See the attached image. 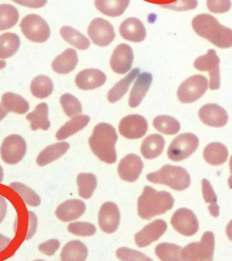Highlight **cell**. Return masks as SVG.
I'll return each mask as SVG.
<instances>
[{
	"instance_id": "cell-32",
	"label": "cell",
	"mask_w": 232,
	"mask_h": 261,
	"mask_svg": "<svg viewBox=\"0 0 232 261\" xmlns=\"http://www.w3.org/2000/svg\"><path fill=\"white\" fill-rule=\"evenodd\" d=\"M2 106L8 112L24 114L29 110V103L25 99L11 92L5 93L1 98Z\"/></svg>"
},
{
	"instance_id": "cell-2",
	"label": "cell",
	"mask_w": 232,
	"mask_h": 261,
	"mask_svg": "<svg viewBox=\"0 0 232 261\" xmlns=\"http://www.w3.org/2000/svg\"><path fill=\"white\" fill-rule=\"evenodd\" d=\"M118 135L113 125L106 122H100L95 125L90 136L89 145L95 156L104 163L113 164L117 161L115 143Z\"/></svg>"
},
{
	"instance_id": "cell-3",
	"label": "cell",
	"mask_w": 232,
	"mask_h": 261,
	"mask_svg": "<svg viewBox=\"0 0 232 261\" xmlns=\"http://www.w3.org/2000/svg\"><path fill=\"white\" fill-rule=\"evenodd\" d=\"M174 199L170 192H157L150 186H145L139 197L137 212L140 218L151 220L155 216L163 215L173 207Z\"/></svg>"
},
{
	"instance_id": "cell-36",
	"label": "cell",
	"mask_w": 232,
	"mask_h": 261,
	"mask_svg": "<svg viewBox=\"0 0 232 261\" xmlns=\"http://www.w3.org/2000/svg\"><path fill=\"white\" fill-rule=\"evenodd\" d=\"M78 192L83 199H90L97 187L96 176L93 173H80L78 179Z\"/></svg>"
},
{
	"instance_id": "cell-31",
	"label": "cell",
	"mask_w": 232,
	"mask_h": 261,
	"mask_svg": "<svg viewBox=\"0 0 232 261\" xmlns=\"http://www.w3.org/2000/svg\"><path fill=\"white\" fill-rule=\"evenodd\" d=\"M89 122L90 117L86 114L75 116L72 120H70L69 122H66L65 125H63L58 130L56 137L59 141L69 138L70 136L75 135L76 133L80 132L82 129H84L85 127L87 126Z\"/></svg>"
},
{
	"instance_id": "cell-39",
	"label": "cell",
	"mask_w": 232,
	"mask_h": 261,
	"mask_svg": "<svg viewBox=\"0 0 232 261\" xmlns=\"http://www.w3.org/2000/svg\"><path fill=\"white\" fill-rule=\"evenodd\" d=\"M19 19L18 10L14 6L0 5V31L15 27Z\"/></svg>"
},
{
	"instance_id": "cell-17",
	"label": "cell",
	"mask_w": 232,
	"mask_h": 261,
	"mask_svg": "<svg viewBox=\"0 0 232 261\" xmlns=\"http://www.w3.org/2000/svg\"><path fill=\"white\" fill-rule=\"evenodd\" d=\"M167 230V223L163 220H156L136 233L135 241L140 248H145L157 241Z\"/></svg>"
},
{
	"instance_id": "cell-25",
	"label": "cell",
	"mask_w": 232,
	"mask_h": 261,
	"mask_svg": "<svg viewBox=\"0 0 232 261\" xmlns=\"http://www.w3.org/2000/svg\"><path fill=\"white\" fill-rule=\"evenodd\" d=\"M164 146L165 140L163 136L154 134L147 136L146 138L143 140L141 146V152L145 159H155L163 153Z\"/></svg>"
},
{
	"instance_id": "cell-54",
	"label": "cell",
	"mask_w": 232,
	"mask_h": 261,
	"mask_svg": "<svg viewBox=\"0 0 232 261\" xmlns=\"http://www.w3.org/2000/svg\"><path fill=\"white\" fill-rule=\"evenodd\" d=\"M229 167H230V173H231V176L228 178V186L230 189H232V156L230 157V160H229Z\"/></svg>"
},
{
	"instance_id": "cell-9",
	"label": "cell",
	"mask_w": 232,
	"mask_h": 261,
	"mask_svg": "<svg viewBox=\"0 0 232 261\" xmlns=\"http://www.w3.org/2000/svg\"><path fill=\"white\" fill-rule=\"evenodd\" d=\"M27 143L18 135H8L0 147L1 158L8 164H16L21 162L27 152Z\"/></svg>"
},
{
	"instance_id": "cell-50",
	"label": "cell",
	"mask_w": 232,
	"mask_h": 261,
	"mask_svg": "<svg viewBox=\"0 0 232 261\" xmlns=\"http://www.w3.org/2000/svg\"><path fill=\"white\" fill-rule=\"evenodd\" d=\"M17 4L24 5L28 6L29 8H38L43 7L44 5L46 4V1H15Z\"/></svg>"
},
{
	"instance_id": "cell-49",
	"label": "cell",
	"mask_w": 232,
	"mask_h": 261,
	"mask_svg": "<svg viewBox=\"0 0 232 261\" xmlns=\"http://www.w3.org/2000/svg\"><path fill=\"white\" fill-rule=\"evenodd\" d=\"M8 212V203L5 200L4 197L0 195V223L4 220Z\"/></svg>"
},
{
	"instance_id": "cell-35",
	"label": "cell",
	"mask_w": 232,
	"mask_h": 261,
	"mask_svg": "<svg viewBox=\"0 0 232 261\" xmlns=\"http://www.w3.org/2000/svg\"><path fill=\"white\" fill-rule=\"evenodd\" d=\"M30 90L35 97L45 99L53 92V81L46 75H37L31 82Z\"/></svg>"
},
{
	"instance_id": "cell-56",
	"label": "cell",
	"mask_w": 232,
	"mask_h": 261,
	"mask_svg": "<svg viewBox=\"0 0 232 261\" xmlns=\"http://www.w3.org/2000/svg\"><path fill=\"white\" fill-rule=\"evenodd\" d=\"M6 65H7V63L4 60H0V70L3 69Z\"/></svg>"
},
{
	"instance_id": "cell-21",
	"label": "cell",
	"mask_w": 232,
	"mask_h": 261,
	"mask_svg": "<svg viewBox=\"0 0 232 261\" xmlns=\"http://www.w3.org/2000/svg\"><path fill=\"white\" fill-rule=\"evenodd\" d=\"M119 31L122 38L135 43H140L146 37V29L144 24L136 17H130L123 21L120 25Z\"/></svg>"
},
{
	"instance_id": "cell-12",
	"label": "cell",
	"mask_w": 232,
	"mask_h": 261,
	"mask_svg": "<svg viewBox=\"0 0 232 261\" xmlns=\"http://www.w3.org/2000/svg\"><path fill=\"white\" fill-rule=\"evenodd\" d=\"M87 33L94 44L101 47L110 45L115 38L114 27L110 22L101 17L92 20L87 29Z\"/></svg>"
},
{
	"instance_id": "cell-44",
	"label": "cell",
	"mask_w": 232,
	"mask_h": 261,
	"mask_svg": "<svg viewBox=\"0 0 232 261\" xmlns=\"http://www.w3.org/2000/svg\"><path fill=\"white\" fill-rule=\"evenodd\" d=\"M116 257L121 261H153L143 253L125 247L117 249Z\"/></svg>"
},
{
	"instance_id": "cell-38",
	"label": "cell",
	"mask_w": 232,
	"mask_h": 261,
	"mask_svg": "<svg viewBox=\"0 0 232 261\" xmlns=\"http://www.w3.org/2000/svg\"><path fill=\"white\" fill-rule=\"evenodd\" d=\"M153 126L160 133L167 135H176L181 130V123L177 119L169 115H159L153 120Z\"/></svg>"
},
{
	"instance_id": "cell-13",
	"label": "cell",
	"mask_w": 232,
	"mask_h": 261,
	"mask_svg": "<svg viewBox=\"0 0 232 261\" xmlns=\"http://www.w3.org/2000/svg\"><path fill=\"white\" fill-rule=\"evenodd\" d=\"M148 122L140 114H130L121 120L119 124L120 134L129 140H137L146 135Z\"/></svg>"
},
{
	"instance_id": "cell-22",
	"label": "cell",
	"mask_w": 232,
	"mask_h": 261,
	"mask_svg": "<svg viewBox=\"0 0 232 261\" xmlns=\"http://www.w3.org/2000/svg\"><path fill=\"white\" fill-rule=\"evenodd\" d=\"M152 79L153 78L151 73L144 72L139 74L131 91L130 97H129L130 107L135 108L141 105V102H143V98L146 95L147 92L151 87Z\"/></svg>"
},
{
	"instance_id": "cell-18",
	"label": "cell",
	"mask_w": 232,
	"mask_h": 261,
	"mask_svg": "<svg viewBox=\"0 0 232 261\" xmlns=\"http://www.w3.org/2000/svg\"><path fill=\"white\" fill-rule=\"evenodd\" d=\"M200 121L208 126L223 127L228 121V113L217 103H207L199 111Z\"/></svg>"
},
{
	"instance_id": "cell-14",
	"label": "cell",
	"mask_w": 232,
	"mask_h": 261,
	"mask_svg": "<svg viewBox=\"0 0 232 261\" xmlns=\"http://www.w3.org/2000/svg\"><path fill=\"white\" fill-rule=\"evenodd\" d=\"M120 220L121 214L116 204L111 201L102 204L98 213V224L104 232H115L118 229Z\"/></svg>"
},
{
	"instance_id": "cell-40",
	"label": "cell",
	"mask_w": 232,
	"mask_h": 261,
	"mask_svg": "<svg viewBox=\"0 0 232 261\" xmlns=\"http://www.w3.org/2000/svg\"><path fill=\"white\" fill-rule=\"evenodd\" d=\"M9 187L12 189L14 192H16L17 194L20 195L22 200H24L25 203L32 206V207H37L41 203L40 197L38 196L37 192H34L31 188L20 184V182H12L9 184Z\"/></svg>"
},
{
	"instance_id": "cell-41",
	"label": "cell",
	"mask_w": 232,
	"mask_h": 261,
	"mask_svg": "<svg viewBox=\"0 0 232 261\" xmlns=\"http://www.w3.org/2000/svg\"><path fill=\"white\" fill-rule=\"evenodd\" d=\"M201 185H202V194H203L204 200H205V202L209 204L210 213L215 218L219 217L220 207L217 204L218 197L212 188V184L208 179H203L201 180Z\"/></svg>"
},
{
	"instance_id": "cell-51",
	"label": "cell",
	"mask_w": 232,
	"mask_h": 261,
	"mask_svg": "<svg viewBox=\"0 0 232 261\" xmlns=\"http://www.w3.org/2000/svg\"><path fill=\"white\" fill-rule=\"evenodd\" d=\"M10 242H11V240L9 238L0 234V251L7 249V247L10 244Z\"/></svg>"
},
{
	"instance_id": "cell-47",
	"label": "cell",
	"mask_w": 232,
	"mask_h": 261,
	"mask_svg": "<svg viewBox=\"0 0 232 261\" xmlns=\"http://www.w3.org/2000/svg\"><path fill=\"white\" fill-rule=\"evenodd\" d=\"M197 6H198V1H178L173 4L164 5L163 6V8H170V9L178 10V11H184V10L194 9Z\"/></svg>"
},
{
	"instance_id": "cell-37",
	"label": "cell",
	"mask_w": 232,
	"mask_h": 261,
	"mask_svg": "<svg viewBox=\"0 0 232 261\" xmlns=\"http://www.w3.org/2000/svg\"><path fill=\"white\" fill-rule=\"evenodd\" d=\"M155 254L162 261H184L182 258V248L172 243H160L155 248Z\"/></svg>"
},
{
	"instance_id": "cell-23",
	"label": "cell",
	"mask_w": 232,
	"mask_h": 261,
	"mask_svg": "<svg viewBox=\"0 0 232 261\" xmlns=\"http://www.w3.org/2000/svg\"><path fill=\"white\" fill-rule=\"evenodd\" d=\"M78 64L76 51L73 48H67L63 53L57 56L52 62V69L60 74H67L75 69Z\"/></svg>"
},
{
	"instance_id": "cell-6",
	"label": "cell",
	"mask_w": 232,
	"mask_h": 261,
	"mask_svg": "<svg viewBox=\"0 0 232 261\" xmlns=\"http://www.w3.org/2000/svg\"><path fill=\"white\" fill-rule=\"evenodd\" d=\"M20 29L24 37L35 43H44L51 34L47 22L36 14L24 16L21 21Z\"/></svg>"
},
{
	"instance_id": "cell-46",
	"label": "cell",
	"mask_w": 232,
	"mask_h": 261,
	"mask_svg": "<svg viewBox=\"0 0 232 261\" xmlns=\"http://www.w3.org/2000/svg\"><path fill=\"white\" fill-rule=\"evenodd\" d=\"M59 248H60V241L56 239L45 241L38 246V249L40 250V252L45 254L46 256H49V257L53 256L54 254L59 249Z\"/></svg>"
},
{
	"instance_id": "cell-42",
	"label": "cell",
	"mask_w": 232,
	"mask_h": 261,
	"mask_svg": "<svg viewBox=\"0 0 232 261\" xmlns=\"http://www.w3.org/2000/svg\"><path fill=\"white\" fill-rule=\"evenodd\" d=\"M60 103L65 114L70 118H73L80 115L83 112L81 102H79L78 98L72 94H63L60 97Z\"/></svg>"
},
{
	"instance_id": "cell-57",
	"label": "cell",
	"mask_w": 232,
	"mask_h": 261,
	"mask_svg": "<svg viewBox=\"0 0 232 261\" xmlns=\"http://www.w3.org/2000/svg\"><path fill=\"white\" fill-rule=\"evenodd\" d=\"M34 261H45V260H42V259H37V260H34Z\"/></svg>"
},
{
	"instance_id": "cell-33",
	"label": "cell",
	"mask_w": 232,
	"mask_h": 261,
	"mask_svg": "<svg viewBox=\"0 0 232 261\" xmlns=\"http://www.w3.org/2000/svg\"><path fill=\"white\" fill-rule=\"evenodd\" d=\"M20 47V38L15 33H5L0 36V58L12 57Z\"/></svg>"
},
{
	"instance_id": "cell-20",
	"label": "cell",
	"mask_w": 232,
	"mask_h": 261,
	"mask_svg": "<svg viewBox=\"0 0 232 261\" xmlns=\"http://www.w3.org/2000/svg\"><path fill=\"white\" fill-rule=\"evenodd\" d=\"M86 206L81 200H68L60 204L56 210V216L63 222L78 220L86 212Z\"/></svg>"
},
{
	"instance_id": "cell-45",
	"label": "cell",
	"mask_w": 232,
	"mask_h": 261,
	"mask_svg": "<svg viewBox=\"0 0 232 261\" xmlns=\"http://www.w3.org/2000/svg\"><path fill=\"white\" fill-rule=\"evenodd\" d=\"M208 9L212 13L228 12L231 8V2L229 0H208Z\"/></svg>"
},
{
	"instance_id": "cell-1",
	"label": "cell",
	"mask_w": 232,
	"mask_h": 261,
	"mask_svg": "<svg viewBox=\"0 0 232 261\" xmlns=\"http://www.w3.org/2000/svg\"><path fill=\"white\" fill-rule=\"evenodd\" d=\"M192 29L197 35L210 41L219 48L232 47V29L220 24L209 14H200L192 19Z\"/></svg>"
},
{
	"instance_id": "cell-34",
	"label": "cell",
	"mask_w": 232,
	"mask_h": 261,
	"mask_svg": "<svg viewBox=\"0 0 232 261\" xmlns=\"http://www.w3.org/2000/svg\"><path fill=\"white\" fill-rule=\"evenodd\" d=\"M60 34L62 37L64 38V40L69 43L70 45H73V47L79 50H86L89 48V39L72 27L69 25L62 27V29H60Z\"/></svg>"
},
{
	"instance_id": "cell-10",
	"label": "cell",
	"mask_w": 232,
	"mask_h": 261,
	"mask_svg": "<svg viewBox=\"0 0 232 261\" xmlns=\"http://www.w3.org/2000/svg\"><path fill=\"white\" fill-rule=\"evenodd\" d=\"M220 57H218L214 49L208 50V53L196 58L194 67L200 71H207L210 74V85L211 90L220 89Z\"/></svg>"
},
{
	"instance_id": "cell-27",
	"label": "cell",
	"mask_w": 232,
	"mask_h": 261,
	"mask_svg": "<svg viewBox=\"0 0 232 261\" xmlns=\"http://www.w3.org/2000/svg\"><path fill=\"white\" fill-rule=\"evenodd\" d=\"M27 120L31 122L30 128L32 130L38 129L47 130L50 128V121L48 119V106L45 102L37 105L35 110L27 115Z\"/></svg>"
},
{
	"instance_id": "cell-53",
	"label": "cell",
	"mask_w": 232,
	"mask_h": 261,
	"mask_svg": "<svg viewBox=\"0 0 232 261\" xmlns=\"http://www.w3.org/2000/svg\"><path fill=\"white\" fill-rule=\"evenodd\" d=\"M8 111L6 110L2 103H0V122L8 115Z\"/></svg>"
},
{
	"instance_id": "cell-29",
	"label": "cell",
	"mask_w": 232,
	"mask_h": 261,
	"mask_svg": "<svg viewBox=\"0 0 232 261\" xmlns=\"http://www.w3.org/2000/svg\"><path fill=\"white\" fill-rule=\"evenodd\" d=\"M203 157L206 163L211 165H221L228 160V148L223 143H210L204 149Z\"/></svg>"
},
{
	"instance_id": "cell-24",
	"label": "cell",
	"mask_w": 232,
	"mask_h": 261,
	"mask_svg": "<svg viewBox=\"0 0 232 261\" xmlns=\"http://www.w3.org/2000/svg\"><path fill=\"white\" fill-rule=\"evenodd\" d=\"M69 143L66 142H61V143L49 145L38 154L37 163L41 167H44L47 164L54 163L55 161H57L63 155L65 154V152L69 150Z\"/></svg>"
},
{
	"instance_id": "cell-43",
	"label": "cell",
	"mask_w": 232,
	"mask_h": 261,
	"mask_svg": "<svg viewBox=\"0 0 232 261\" xmlns=\"http://www.w3.org/2000/svg\"><path fill=\"white\" fill-rule=\"evenodd\" d=\"M67 230L71 234L79 237L94 236L96 232V227L90 222H72L68 225Z\"/></svg>"
},
{
	"instance_id": "cell-19",
	"label": "cell",
	"mask_w": 232,
	"mask_h": 261,
	"mask_svg": "<svg viewBox=\"0 0 232 261\" xmlns=\"http://www.w3.org/2000/svg\"><path fill=\"white\" fill-rule=\"evenodd\" d=\"M106 73L96 68L85 69L78 73L75 77V85L79 89L94 90L106 84Z\"/></svg>"
},
{
	"instance_id": "cell-28",
	"label": "cell",
	"mask_w": 232,
	"mask_h": 261,
	"mask_svg": "<svg viewBox=\"0 0 232 261\" xmlns=\"http://www.w3.org/2000/svg\"><path fill=\"white\" fill-rule=\"evenodd\" d=\"M88 249L80 241H69L65 245L60 254L61 261H86Z\"/></svg>"
},
{
	"instance_id": "cell-30",
	"label": "cell",
	"mask_w": 232,
	"mask_h": 261,
	"mask_svg": "<svg viewBox=\"0 0 232 261\" xmlns=\"http://www.w3.org/2000/svg\"><path fill=\"white\" fill-rule=\"evenodd\" d=\"M130 4L129 0H96L94 6L106 16L116 17L122 16Z\"/></svg>"
},
{
	"instance_id": "cell-16",
	"label": "cell",
	"mask_w": 232,
	"mask_h": 261,
	"mask_svg": "<svg viewBox=\"0 0 232 261\" xmlns=\"http://www.w3.org/2000/svg\"><path fill=\"white\" fill-rule=\"evenodd\" d=\"M143 162L137 154L131 153L123 157L118 165L120 178L128 182H135L142 174Z\"/></svg>"
},
{
	"instance_id": "cell-8",
	"label": "cell",
	"mask_w": 232,
	"mask_h": 261,
	"mask_svg": "<svg viewBox=\"0 0 232 261\" xmlns=\"http://www.w3.org/2000/svg\"><path fill=\"white\" fill-rule=\"evenodd\" d=\"M208 88V79L201 74H196L187 78L179 86L177 96L181 102L191 103L200 99Z\"/></svg>"
},
{
	"instance_id": "cell-5",
	"label": "cell",
	"mask_w": 232,
	"mask_h": 261,
	"mask_svg": "<svg viewBox=\"0 0 232 261\" xmlns=\"http://www.w3.org/2000/svg\"><path fill=\"white\" fill-rule=\"evenodd\" d=\"M215 237L212 231H206L200 242H192L182 249L184 261H213Z\"/></svg>"
},
{
	"instance_id": "cell-26",
	"label": "cell",
	"mask_w": 232,
	"mask_h": 261,
	"mask_svg": "<svg viewBox=\"0 0 232 261\" xmlns=\"http://www.w3.org/2000/svg\"><path fill=\"white\" fill-rule=\"evenodd\" d=\"M140 74V68H135L132 70L130 73H127L126 76L122 78L118 83L114 85V87L110 89L107 94V99L110 102H118L120 99H122L124 94H126L132 83L138 77Z\"/></svg>"
},
{
	"instance_id": "cell-11",
	"label": "cell",
	"mask_w": 232,
	"mask_h": 261,
	"mask_svg": "<svg viewBox=\"0 0 232 261\" xmlns=\"http://www.w3.org/2000/svg\"><path fill=\"white\" fill-rule=\"evenodd\" d=\"M171 223L176 231L186 237L195 235L199 230V220L189 208L177 210L171 218Z\"/></svg>"
},
{
	"instance_id": "cell-48",
	"label": "cell",
	"mask_w": 232,
	"mask_h": 261,
	"mask_svg": "<svg viewBox=\"0 0 232 261\" xmlns=\"http://www.w3.org/2000/svg\"><path fill=\"white\" fill-rule=\"evenodd\" d=\"M29 232L25 237V240H30L36 232L37 228V217L34 212H29Z\"/></svg>"
},
{
	"instance_id": "cell-55",
	"label": "cell",
	"mask_w": 232,
	"mask_h": 261,
	"mask_svg": "<svg viewBox=\"0 0 232 261\" xmlns=\"http://www.w3.org/2000/svg\"><path fill=\"white\" fill-rule=\"evenodd\" d=\"M4 179V171H3V168L0 165V182L3 181Z\"/></svg>"
},
{
	"instance_id": "cell-7",
	"label": "cell",
	"mask_w": 232,
	"mask_h": 261,
	"mask_svg": "<svg viewBox=\"0 0 232 261\" xmlns=\"http://www.w3.org/2000/svg\"><path fill=\"white\" fill-rule=\"evenodd\" d=\"M199 138L191 133L178 135L168 148V158L173 162L187 159L195 152L199 147Z\"/></svg>"
},
{
	"instance_id": "cell-15",
	"label": "cell",
	"mask_w": 232,
	"mask_h": 261,
	"mask_svg": "<svg viewBox=\"0 0 232 261\" xmlns=\"http://www.w3.org/2000/svg\"><path fill=\"white\" fill-rule=\"evenodd\" d=\"M134 51L130 45L120 44L114 49L111 57V67L114 73L119 74L129 73L134 63Z\"/></svg>"
},
{
	"instance_id": "cell-52",
	"label": "cell",
	"mask_w": 232,
	"mask_h": 261,
	"mask_svg": "<svg viewBox=\"0 0 232 261\" xmlns=\"http://www.w3.org/2000/svg\"><path fill=\"white\" fill-rule=\"evenodd\" d=\"M226 234L228 236V240L232 241V220L229 221V223L227 225L226 228Z\"/></svg>"
},
{
	"instance_id": "cell-4",
	"label": "cell",
	"mask_w": 232,
	"mask_h": 261,
	"mask_svg": "<svg viewBox=\"0 0 232 261\" xmlns=\"http://www.w3.org/2000/svg\"><path fill=\"white\" fill-rule=\"evenodd\" d=\"M146 179L154 184H163L174 191H184L190 187L192 179L184 168L166 164L159 171L147 174Z\"/></svg>"
}]
</instances>
